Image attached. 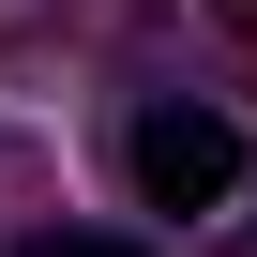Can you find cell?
<instances>
[{
  "label": "cell",
  "instance_id": "cell-1",
  "mask_svg": "<svg viewBox=\"0 0 257 257\" xmlns=\"http://www.w3.org/2000/svg\"><path fill=\"white\" fill-rule=\"evenodd\" d=\"M121 167H137V197H152V212H227V197H242V121L167 91V106H137Z\"/></svg>",
  "mask_w": 257,
  "mask_h": 257
},
{
  "label": "cell",
  "instance_id": "cell-2",
  "mask_svg": "<svg viewBox=\"0 0 257 257\" xmlns=\"http://www.w3.org/2000/svg\"><path fill=\"white\" fill-rule=\"evenodd\" d=\"M16 257H152V242H106V227H46V242H16Z\"/></svg>",
  "mask_w": 257,
  "mask_h": 257
},
{
  "label": "cell",
  "instance_id": "cell-3",
  "mask_svg": "<svg viewBox=\"0 0 257 257\" xmlns=\"http://www.w3.org/2000/svg\"><path fill=\"white\" fill-rule=\"evenodd\" d=\"M227 16H257V0H227Z\"/></svg>",
  "mask_w": 257,
  "mask_h": 257
}]
</instances>
